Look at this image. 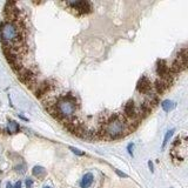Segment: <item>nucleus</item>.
Instances as JSON below:
<instances>
[{
    "label": "nucleus",
    "mask_w": 188,
    "mask_h": 188,
    "mask_svg": "<svg viewBox=\"0 0 188 188\" xmlns=\"http://www.w3.org/2000/svg\"><path fill=\"white\" fill-rule=\"evenodd\" d=\"M0 37L4 47L17 54V51L24 43L21 28L15 21H4L0 24Z\"/></svg>",
    "instance_id": "1"
},
{
    "label": "nucleus",
    "mask_w": 188,
    "mask_h": 188,
    "mask_svg": "<svg viewBox=\"0 0 188 188\" xmlns=\"http://www.w3.org/2000/svg\"><path fill=\"white\" fill-rule=\"evenodd\" d=\"M133 130L125 118L120 114L111 115L100 127V134L107 139H119Z\"/></svg>",
    "instance_id": "2"
},
{
    "label": "nucleus",
    "mask_w": 188,
    "mask_h": 188,
    "mask_svg": "<svg viewBox=\"0 0 188 188\" xmlns=\"http://www.w3.org/2000/svg\"><path fill=\"white\" fill-rule=\"evenodd\" d=\"M51 114L58 119H71L77 111V99L72 94L60 98L53 108L48 109Z\"/></svg>",
    "instance_id": "3"
},
{
    "label": "nucleus",
    "mask_w": 188,
    "mask_h": 188,
    "mask_svg": "<svg viewBox=\"0 0 188 188\" xmlns=\"http://www.w3.org/2000/svg\"><path fill=\"white\" fill-rule=\"evenodd\" d=\"M186 150H187V141L186 139L181 140L180 138L175 140V142L173 144V148H172V152H170V156L173 158L174 160H180L182 161L185 158L181 156V152L183 154H186Z\"/></svg>",
    "instance_id": "4"
},
{
    "label": "nucleus",
    "mask_w": 188,
    "mask_h": 188,
    "mask_svg": "<svg viewBox=\"0 0 188 188\" xmlns=\"http://www.w3.org/2000/svg\"><path fill=\"white\" fill-rule=\"evenodd\" d=\"M156 72L159 74L160 79L162 80H167V81H173V74L169 71V67L164 60H158L156 64Z\"/></svg>",
    "instance_id": "5"
},
{
    "label": "nucleus",
    "mask_w": 188,
    "mask_h": 188,
    "mask_svg": "<svg viewBox=\"0 0 188 188\" xmlns=\"http://www.w3.org/2000/svg\"><path fill=\"white\" fill-rule=\"evenodd\" d=\"M18 75H19L20 80L23 82H25L27 86L32 87L33 85H35V75H34V73H32L29 69L21 68L19 72H18Z\"/></svg>",
    "instance_id": "6"
},
{
    "label": "nucleus",
    "mask_w": 188,
    "mask_h": 188,
    "mask_svg": "<svg viewBox=\"0 0 188 188\" xmlns=\"http://www.w3.org/2000/svg\"><path fill=\"white\" fill-rule=\"evenodd\" d=\"M18 13H19V10L15 7V3L14 1H8L6 3L5 5V15L7 17V21H14L18 17Z\"/></svg>",
    "instance_id": "7"
},
{
    "label": "nucleus",
    "mask_w": 188,
    "mask_h": 188,
    "mask_svg": "<svg viewBox=\"0 0 188 188\" xmlns=\"http://www.w3.org/2000/svg\"><path fill=\"white\" fill-rule=\"evenodd\" d=\"M68 5L71 6L72 8L74 10H77L78 12H80V13H88V12H91L92 7H91V4L88 3V1H72V3H68Z\"/></svg>",
    "instance_id": "8"
},
{
    "label": "nucleus",
    "mask_w": 188,
    "mask_h": 188,
    "mask_svg": "<svg viewBox=\"0 0 188 188\" xmlns=\"http://www.w3.org/2000/svg\"><path fill=\"white\" fill-rule=\"evenodd\" d=\"M136 89L138 92L142 93V94H150V92L152 91V84L148 80L147 77H142L138 81V85H136Z\"/></svg>",
    "instance_id": "9"
},
{
    "label": "nucleus",
    "mask_w": 188,
    "mask_h": 188,
    "mask_svg": "<svg viewBox=\"0 0 188 188\" xmlns=\"http://www.w3.org/2000/svg\"><path fill=\"white\" fill-rule=\"evenodd\" d=\"M170 85H172L170 81L162 80V79H158L154 84V88H155V91L158 92V94H162L164 92H166L169 87H170Z\"/></svg>",
    "instance_id": "10"
},
{
    "label": "nucleus",
    "mask_w": 188,
    "mask_h": 188,
    "mask_svg": "<svg viewBox=\"0 0 188 188\" xmlns=\"http://www.w3.org/2000/svg\"><path fill=\"white\" fill-rule=\"evenodd\" d=\"M93 180H94V176L92 173H86L84 175V178L81 180V183H80V187L81 188H88L93 183Z\"/></svg>",
    "instance_id": "11"
},
{
    "label": "nucleus",
    "mask_w": 188,
    "mask_h": 188,
    "mask_svg": "<svg viewBox=\"0 0 188 188\" xmlns=\"http://www.w3.org/2000/svg\"><path fill=\"white\" fill-rule=\"evenodd\" d=\"M176 60L179 63L182 65L183 67H187V49L182 48L180 52L178 53V57H176Z\"/></svg>",
    "instance_id": "12"
},
{
    "label": "nucleus",
    "mask_w": 188,
    "mask_h": 188,
    "mask_svg": "<svg viewBox=\"0 0 188 188\" xmlns=\"http://www.w3.org/2000/svg\"><path fill=\"white\" fill-rule=\"evenodd\" d=\"M152 108L153 107L150 106V104L147 101H144L141 105H140V113L139 115H147V114H150V111H152Z\"/></svg>",
    "instance_id": "13"
},
{
    "label": "nucleus",
    "mask_w": 188,
    "mask_h": 188,
    "mask_svg": "<svg viewBox=\"0 0 188 188\" xmlns=\"http://www.w3.org/2000/svg\"><path fill=\"white\" fill-rule=\"evenodd\" d=\"M161 107H162V109H164L165 112H170L176 107V104L174 101H172V100H165V101H162V104H161Z\"/></svg>",
    "instance_id": "14"
},
{
    "label": "nucleus",
    "mask_w": 188,
    "mask_h": 188,
    "mask_svg": "<svg viewBox=\"0 0 188 188\" xmlns=\"http://www.w3.org/2000/svg\"><path fill=\"white\" fill-rule=\"evenodd\" d=\"M32 174L37 178H43L46 175V169L41 167V166H35L33 169H32Z\"/></svg>",
    "instance_id": "15"
},
{
    "label": "nucleus",
    "mask_w": 188,
    "mask_h": 188,
    "mask_svg": "<svg viewBox=\"0 0 188 188\" xmlns=\"http://www.w3.org/2000/svg\"><path fill=\"white\" fill-rule=\"evenodd\" d=\"M20 127L18 125V122H15V121L11 120L8 122V132L10 133H17V132H19Z\"/></svg>",
    "instance_id": "16"
},
{
    "label": "nucleus",
    "mask_w": 188,
    "mask_h": 188,
    "mask_svg": "<svg viewBox=\"0 0 188 188\" xmlns=\"http://www.w3.org/2000/svg\"><path fill=\"white\" fill-rule=\"evenodd\" d=\"M173 134H174V130H170L166 133V135H165V138H164V142H162V150H164L165 147H166V145L169 142V139L172 138V135Z\"/></svg>",
    "instance_id": "17"
},
{
    "label": "nucleus",
    "mask_w": 188,
    "mask_h": 188,
    "mask_svg": "<svg viewBox=\"0 0 188 188\" xmlns=\"http://www.w3.org/2000/svg\"><path fill=\"white\" fill-rule=\"evenodd\" d=\"M69 150H72V152H73V153H74V154L79 155V156H82V155L85 154L84 152H81V150H78V148H74V147H69Z\"/></svg>",
    "instance_id": "18"
},
{
    "label": "nucleus",
    "mask_w": 188,
    "mask_h": 188,
    "mask_svg": "<svg viewBox=\"0 0 188 188\" xmlns=\"http://www.w3.org/2000/svg\"><path fill=\"white\" fill-rule=\"evenodd\" d=\"M115 173L118 174L119 176H121V178H127V176H128L127 174H125V173H124V172H120L119 169H115Z\"/></svg>",
    "instance_id": "19"
},
{
    "label": "nucleus",
    "mask_w": 188,
    "mask_h": 188,
    "mask_svg": "<svg viewBox=\"0 0 188 188\" xmlns=\"http://www.w3.org/2000/svg\"><path fill=\"white\" fill-rule=\"evenodd\" d=\"M32 186H33V181H32L31 179H27V180H26V187L32 188Z\"/></svg>",
    "instance_id": "20"
},
{
    "label": "nucleus",
    "mask_w": 188,
    "mask_h": 188,
    "mask_svg": "<svg viewBox=\"0 0 188 188\" xmlns=\"http://www.w3.org/2000/svg\"><path fill=\"white\" fill-rule=\"evenodd\" d=\"M133 147H134V145H133V144H130V145H128V147H127L128 153H130V155H133Z\"/></svg>",
    "instance_id": "21"
},
{
    "label": "nucleus",
    "mask_w": 188,
    "mask_h": 188,
    "mask_svg": "<svg viewBox=\"0 0 188 188\" xmlns=\"http://www.w3.org/2000/svg\"><path fill=\"white\" fill-rule=\"evenodd\" d=\"M14 188H21V181H18V182L15 183Z\"/></svg>",
    "instance_id": "22"
},
{
    "label": "nucleus",
    "mask_w": 188,
    "mask_h": 188,
    "mask_svg": "<svg viewBox=\"0 0 188 188\" xmlns=\"http://www.w3.org/2000/svg\"><path fill=\"white\" fill-rule=\"evenodd\" d=\"M148 166H150V170L153 172L154 169H153V164H152V161H148Z\"/></svg>",
    "instance_id": "23"
},
{
    "label": "nucleus",
    "mask_w": 188,
    "mask_h": 188,
    "mask_svg": "<svg viewBox=\"0 0 188 188\" xmlns=\"http://www.w3.org/2000/svg\"><path fill=\"white\" fill-rule=\"evenodd\" d=\"M12 187H13V186H12V185H11L10 182L7 183V186H6V188H12Z\"/></svg>",
    "instance_id": "24"
},
{
    "label": "nucleus",
    "mask_w": 188,
    "mask_h": 188,
    "mask_svg": "<svg viewBox=\"0 0 188 188\" xmlns=\"http://www.w3.org/2000/svg\"><path fill=\"white\" fill-rule=\"evenodd\" d=\"M43 188H52V187H48V186H46V187H43Z\"/></svg>",
    "instance_id": "25"
}]
</instances>
